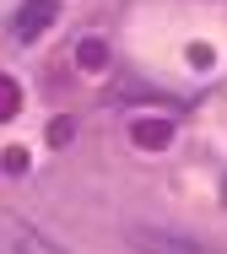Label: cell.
Returning a JSON list of instances; mask_svg holds the SVG:
<instances>
[{
  "label": "cell",
  "mask_w": 227,
  "mask_h": 254,
  "mask_svg": "<svg viewBox=\"0 0 227 254\" xmlns=\"http://www.w3.org/2000/svg\"><path fill=\"white\" fill-rule=\"evenodd\" d=\"M0 254H65L55 238H44L33 222H22L16 211L0 205Z\"/></svg>",
  "instance_id": "6da1fadb"
},
{
  "label": "cell",
  "mask_w": 227,
  "mask_h": 254,
  "mask_svg": "<svg viewBox=\"0 0 227 254\" xmlns=\"http://www.w3.org/2000/svg\"><path fill=\"white\" fill-rule=\"evenodd\" d=\"M130 244L141 254H217L211 244H200L189 233H168V227H130Z\"/></svg>",
  "instance_id": "7a4b0ae2"
},
{
  "label": "cell",
  "mask_w": 227,
  "mask_h": 254,
  "mask_svg": "<svg viewBox=\"0 0 227 254\" xmlns=\"http://www.w3.org/2000/svg\"><path fill=\"white\" fill-rule=\"evenodd\" d=\"M55 16H59V0H22V11L11 16V33L16 38H38Z\"/></svg>",
  "instance_id": "3957f363"
},
{
  "label": "cell",
  "mask_w": 227,
  "mask_h": 254,
  "mask_svg": "<svg viewBox=\"0 0 227 254\" xmlns=\"http://www.w3.org/2000/svg\"><path fill=\"white\" fill-rule=\"evenodd\" d=\"M130 135H135V146H141V152H163V146L173 141V125H168V119H135V125H130Z\"/></svg>",
  "instance_id": "277c9868"
},
{
  "label": "cell",
  "mask_w": 227,
  "mask_h": 254,
  "mask_svg": "<svg viewBox=\"0 0 227 254\" xmlns=\"http://www.w3.org/2000/svg\"><path fill=\"white\" fill-rule=\"evenodd\" d=\"M76 65H81V70H103V65H109V44H103V38H81V44H76Z\"/></svg>",
  "instance_id": "5b68a950"
},
{
  "label": "cell",
  "mask_w": 227,
  "mask_h": 254,
  "mask_svg": "<svg viewBox=\"0 0 227 254\" xmlns=\"http://www.w3.org/2000/svg\"><path fill=\"white\" fill-rule=\"evenodd\" d=\"M16 108H22V87H16L11 76H0V125L16 119Z\"/></svg>",
  "instance_id": "8992f818"
},
{
  "label": "cell",
  "mask_w": 227,
  "mask_h": 254,
  "mask_svg": "<svg viewBox=\"0 0 227 254\" xmlns=\"http://www.w3.org/2000/svg\"><path fill=\"white\" fill-rule=\"evenodd\" d=\"M0 162H5V173H22V168H27V152H22V146H5Z\"/></svg>",
  "instance_id": "52a82bcc"
},
{
  "label": "cell",
  "mask_w": 227,
  "mask_h": 254,
  "mask_svg": "<svg viewBox=\"0 0 227 254\" xmlns=\"http://www.w3.org/2000/svg\"><path fill=\"white\" fill-rule=\"evenodd\" d=\"M211 60H217V54H211V44H195V49H189V65H195V70H206Z\"/></svg>",
  "instance_id": "ba28073f"
},
{
  "label": "cell",
  "mask_w": 227,
  "mask_h": 254,
  "mask_svg": "<svg viewBox=\"0 0 227 254\" xmlns=\"http://www.w3.org/2000/svg\"><path fill=\"white\" fill-rule=\"evenodd\" d=\"M70 135H76V130H70V119H55V125H49V141H55V146H65Z\"/></svg>",
  "instance_id": "9c48e42d"
},
{
  "label": "cell",
  "mask_w": 227,
  "mask_h": 254,
  "mask_svg": "<svg viewBox=\"0 0 227 254\" xmlns=\"http://www.w3.org/2000/svg\"><path fill=\"white\" fill-rule=\"evenodd\" d=\"M222 205H227V179H222Z\"/></svg>",
  "instance_id": "30bf717a"
}]
</instances>
